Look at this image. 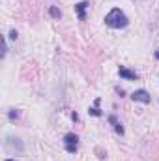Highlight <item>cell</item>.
Instances as JSON below:
<instances>
[{"instance_id": "6da1fadb", "label": "cell", "mask_w": 159, "mask_h": 161, "mask_svg": "<svg viewBox=\"0 0 159 161\" xmlns=\"http://www.w3.org/2000/svg\"><path fill=\"white\" fill-rule=\"evenodd\" d=\"M105 25L109 26V28H125L127 25H129V19H127V15L120 9V8H114V9H111L107 15H105Z\"/></svg>"}, {"instance_id": "7a4b0ae2", "label": "cell", "mask_w": 159, "mask_h": 161, "mask_svg": "<svg viewBox=\"0 0 159 161\" xmlns=\"http://www.w3.org/2000/svg\"><path fill=\"white\" fill-rule=\"evenodd\" d=\"M64 148L68 154H75L79 148V137L75 133H66L64 135Z\"/></svg>"}, {"instance_id": "3957f363", "label": "cell", "mask_w": 159, "mask_h": 161, "mask_svg": "<svg viewBox=\"0 0 159 161\" xmlns=\"http://www.w3.org/2000/svg\"><path fill=\"white\" fill-rule=\"evenodd\" d=\"M4 146H6V150H8L9 154H23V150H25L23 141H21V139H15V137H8Z\"/></svg>"}, {"instance_id": "277c9868", "label": "cell", "mask_w": 159, "mask_h": 161, "mask_svg": "<svg viewBox=\"0 0 159 161\" xmlns=\"http://www.w3.org/2000/svg\"><path fill=\"white\" fill-rule=\"evenodd\" d=\"M131 99H133L135 103H150V101H152V96H150L146 90H135V92L131 94Z\"/></svg>"}, {"instance_id": "5b68a950", "label": "cell", "mask_w": 159, "mask_h": 161, "mask_svg": "<svg viewBox=\"0 0 159 161\" xmlns=\"http://www.w3.org/2000/svg\"><path fill=\"white\" fill-rule=\"evenodd\" d=\"M118 75L122 77V79H125V80H139V73L127 69L125 66H120L118 68Z\"/></svg>"}, {"instance_id": "8992f818", "label": "cell", "mask_w": 159, "mask_h": 161, "mask_svg": "<svg viewBox=\"0 0 159 161\" xmlns=\"http://www.w3.org/2000/svg\"><path fill=\"white\" fill-rule=\"evenodd\" d=\"M86 8H88V2H86V0H82V2H79V4H75V11H77L79 21H84V19H86Z\"/></svg>"}, {"instance_id": "52a82bcc", "label": "cell", "mask_w": 159, "mask_h": 161, "mask_svg": "<svg viewBox=\"0 0 159 161\" xmlns=\"http://www.w3.org/2000/svg\"><path fill=\"white\" fill-rule=\"evenodd\" d=\"M109 122L112 124V127H114V131L118 133L120 137H123V133H125V129H123V125H122V124L118 122V118H116L114 114H111V116H109Z\"/></svg>"}, {"instance_id": "ba28073f", "label": "cell", "mask_w": 159, "mask_h": 161, "mask_svg": "<svg viewBox=\"0 0 159 161\" xmlns=\"http://www.w3.org/2000/svg\"><path fill=\"white\" fill-rule=\"evenodd\" d=\"M99 103H101V99L97 97V99H96V103H94V107H92V109H88V113H90L92 116H103V113L97 109V105H99Z\"/></svg>"}, {"instance_id": "9c48e42d", "label": "cell", "mask_w": 159, "mask_h": 161, "mask_svg": "<svg viewBox=\"0 0 159 161\" xmlns=\"http://www.w3.org/2000/svg\"><path fill=\"white\" fill-rule=\"evenodd\" d=\"M49 15H51L52 19H62V11H60L56 6H51V8H49Z\"/></svg>"}, {"instance_id": "30bf717a", "label": "cell", "mask_w": 159, "mask_h": 161, "mask_svg": "<svg viewBox=\"0 0 159 161\" xmlns=\"http://www.w3.org/2000/svg\"><path fill=\"white\" fill-rule=\"evenodd\" d=\"M8 118H9V120H17V118H19V111H17V109H11V111L8 113Z\"/></svg>"}, {"instance_id": "8fae6325", "label": "cell", "mask_w": 159, "mask_h": 161, "mask_svg": "<svg viewBox=\"0 0 159 161\" xmlns=\"http://www.w3.org/2000/svg\"><path fill=\"white\" fill-rule=\"evenodd\" d=\"M6 53H8V43H6V40H4V43H2V58L6 56Z\"/></svg>"}, {"instance_id": "7c38bea8", "label": "cell", "mask_w": 159, "mask_h": 161, "mask_svg": "<svg viewBox=\"0 0 159 161\" xmlns=\"http://www.w3.org/2000/svg\"><path fill=\"white\" fill-rule=\"evenodd\" d=\"M17 36H19L17 30H9V38H11V40H17Z\"/></svg>"}, {"instance_id": "4fadbf2b", "label": "cell", "mask_w": 159, "mask_h": 161, "mask_svg": "<svg viewBox=\"0 0 159 161\" xmlns=\"http://www.w3.org/2000/svg\"><path fill=\"white\" fill-rule=\"evenodd\" d=\"M116 92H118V94H120V97H123V96H125V92H123V90H122L120 86H116Z\"/></svg>"}, {"instance_id": "5bb4252c", "label": "cell", "mask_w": 159, "mask_h": 161, "mask_svg": "<svg viewBox=\"0 0 159 161\" xmlns=\"http://www.w3.org/2000/svg\"><path fill=\"white\" fill-rule=\"evenodd\" d=\"M154 56H156V60H159V49L156 51V53H154Z\"/></svg>"}, {"instance_id": "9a60e30c", "label": "cell", "mask_w": 159, "mask_h": 161, "mask_svg": "<svg viewBox=\"0 0 159 161\" xmlns=\"http://www.w3.org/2000/svg\"><path fill=\"white\" fill-rule=\"evenodd\" d=\"M4 161H15V159L13 158H8V159H4Z\"/></svg>"}]
</instances>
